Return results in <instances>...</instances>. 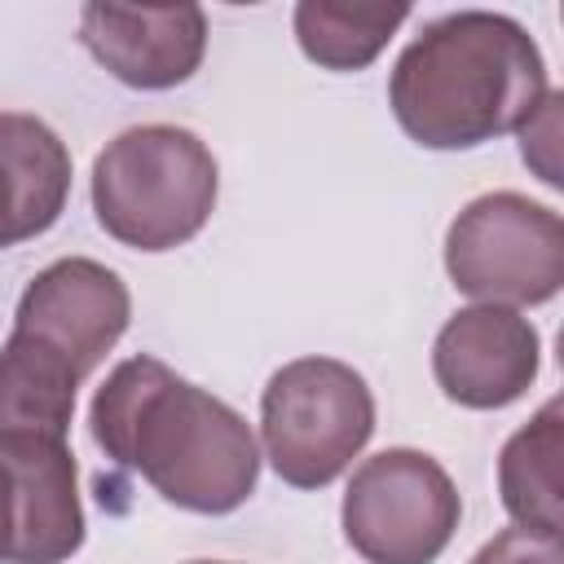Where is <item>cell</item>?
<instances>
[{
	"mask_svg": "<svg viewBox=\"0 0 564 564\" xmlns=\"http://www.w3.org/2000/svg\"><path fill=\"white\" fill-rule=\"evenodd\" d=\"M88 427L115 467L181 511L229 516L256 494L260 445L247 419L159 357L119 361L93 392Z\"/></svg>",
	"mask_w": 564,
	"mask_h": 564,
	"instance_id": "1",
	"label": "cell"
},
{
	"mask_svg": "<svg viewBox=\"0 0 564 564\" xmlns=\"http://www.w3.org/2000/svg\"><path fill=\"white\" fill-rule=\"evenodd\" d=\"M546 93L551 79L538 40L494 9L432 18L388 75V106L423 150H476L520 132Z\"/></svg>",
	"mask_w": 564,
	"mask_h": 564,
	"instance_id": "2",
	"label": "cell"
},
{
	"mask_svg": "<svg viewBox=\"0 0 564 564\" xmlns=\"http://www.w3.org/2000/svg\"><path fill=\"white\" fill-rule=\"evenodd\" d=\"M97 225L132 251H172L203 234L216 212L220 167L198 132L141 123L93 159Z\"/></svg>",
	"mask_w": 564,
	"mask_h": 564,
	"instance_id": "3",
	"label": "cell"
},
{
	"mask_svg": "<svg viewBox=\"0 0 564 564\" xmlns=\"http://www.w3.org/2000/svg\"><path fill=\"white\" fill-rule=\"evenodd\" d=\"M375 436V392L339 357H295L260 392L264 458L291 489H326Z\"/></svg>",
	"mask_w": 564,
	"mask_h": 564,
	"instance_id": "4",
	"label": "cell"
},
{
	"mask_svg": "<svg viewBox=\"0 0 564 564\" xmlns=\"http://www.w3.org/2000/svg\"><path fill=\"white\" fill-rule=\"evenodd\" d=\"M445 273L476 304H546L564 286V220L516 189L480 194L449 220Z\"/></svg>",
	"mask_w": 564,
	"mask_h": 564,
	"instance_id": "5",
	"label": "cell"
},
{
	"mask_svg": "<svg viewBox=\"0 0 564 564\" xmlns=\"http://www.w3.org/2000/svg\"><path fill=\"white\" fill-rule=\"evenodd\" d=\"M463 520L449 471L423 449H383L366 458L339 507L348 546L366 564H432Z\"/></svg>",
	"mask_w": 564,
	"mask_h": 564,
	"instance_id": "6",
	"label": "cell"
},
{
	"mask_svg": "<svg viewBox=\"0 0 564 564\" xmlns=\"http://www.w3.org/2000/svg\"><path fill=\"white\" fill-rule=\"evenodd\" d=\"M132 322V295L115 269L88 256H62L18 295L13 330L57 348L84 379L106 361Z\"/></svg>",
	"mask_w": 564,
	"mask_h": 564,
	"instance_id": "7",
	"label": "cell"
},
{
	"mask_svg": "<svg viewBox=\"0 0 564 564\" xmlns=\"http://www.w3.org/2000/svg\"><path fill=\"white\" fill-rule=\"evenodd\" d=\"M538 366L542 335L516 308H458L432 339L436 388L463 410H502L520 401L533 388Z\"/></svg>",
	"mask_w": 564,
	"mask_h": 564,
	"instance_id": "8",
	"label": "cell"
},
{
	"mask_svg": "<svg viewBox=\"0 0 564 564\" xmlns=\"http://www.w3.org/2000/svg\"><path fill=\"white\" fill-rule=\"evenodd\" d=\"M79 40L119 84L163 93L203 66L207 13L198 4H84Z\"/></svg>",
	"mask_w": 564,
	"mask_h": 564,
	"instance_id": "9",
	"label": "cell"
},
{
	"mask_svg": "<svg viewBox=\"0 0 564 564\" xmlns=\"http://www.w3.org/2000/svg\"><path fill=\"white\" fill-rule=\"evenodd\" d=\"M18 489V529L9 564H66L84 546L79 467L66 441L18 436L0 441Z\"/></svg>",
	"mask_w": 564,
	"mask_h": 564,
	"instance_id": "10",
	"label": "cell"
},
{
	"mask_svg": "<svg viewBox=\"0 0 564 564\" xmlns=\"http://www.w3.org/2000/svg\"><path fill=\"white\" fill-rule=\"evenodd\" d=\"M70 198V150L35 115L0 110V251L57 225Z\"/></svg>",
	"mask_w": 564,
	"mask_h": 564,
	"instance_id": "11",
	"label": "cell"
},
{
	"mask_svg": "<svg viewBox=\"0 0 564 564\" xmlns=\"http://www.w3.org/2000/svg\"><path fill=\"white\" fill-rule=\"evenodd\" d=\"M84 375L35 335L13 330L0 348V441H66Z\"/></svg>",
	"mask_w": 564,
	"mask_h": 564,
	"instance_id": "12",
	"label": "cell"
},
{
	"mask_svg": "<svg viewBox=\"0 0 564 564\" xmlns=\"http://www.w3.org/2000/svg\"><path fill=\"white\" fill-rule=\"evenodd\" d=\"M560 454H564V401L551 397L524 427H516L498 454V494L520 529L555 533L564 524L560 507Z\"/></svg>",
	"mask_w": 564,
	"mask_h": 564,
	"instance_id": "13",
	"label": "cell"
},
{
	"mask_svg": "<svg viewBox=\"0 0 564 564\" xmlns=\"http://www.w3.org/2000/svg\"><path fill=\"white\" fill-rule=\"evenodd\" d=\"M410 18V4H348V0H300L291 13L295 44L322 70H361L370 66L397 26Z\"/></svg>",
	"mask_w": 564,
	"mask_h": 564,
	"instance_id": "14",
	"label": "cell"
},
{
	"mask_svg": "<svg viewBox=\"0 0 564 564\" xmlns=\"http://www.w3.org/2000/svg\"><path fill=\"white\" fill-rule=\"evenodd\" d=\"M467 564H564V551L555 533H533V529L511 524L494 533Z\"/></svg>",
	"mask_w": 564,
	"mask_h": 564,
	"instance_id": "15",
	"label": "cell"
},
{
	"mask_svg": "<svg viewBox=\"0 0 564 564\" xmlns=\"http://www.w3.org/2000/svg\"><path fill=\"white\" fill-rule=\"evenodd\" d=\"M560 93L551 88L546 93V101L538 106V115L520 128V154H524V163H533L538 167V176L551 185V189H560L564 181H560V163H555V141H560Z\"/></svg>",
	"mask_w": 564,
	"mask_h": 564,
	"instance_id": "16",
	"label": "cell"
},
{
	"mask_svg": "<svg viewBox=\"0 0 564 564\" xmlns=\"http://www.w3.org/2000/svg\"><path fill=\"white\" fill-rule=\"evenodd\" d=\"M13 529H18V489H13V471L0 454V564H9Z\"/></svg>",
	"mask_w": 564,
	"mask_h": 564,
	"instance_id": "17",
	"label": "cell"
},
{
	"mask_svg": "<svg viewBox=\"0 0 564 564\" xmlns=\"http://www.w3.org/2000/svg\"><path fill=\"white\" fill-rule=\"evenodd\" d=\"M189 564H229V560H189Z\"/></svg>",
	"mask_w": 564,
	"mask_h": 564,
	"instance_id": "18",
	"label": "cell"
}]
</instances>
